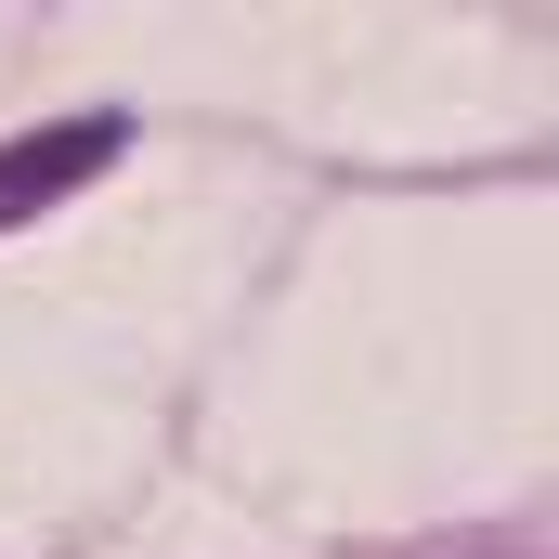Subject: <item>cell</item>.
<instances>
[{
    "label": "cell",
    "instance_id": "1",
    "mask_svg": "<svg viewBox=\"0 0 559 559\" xmlns=\"http://www.w3.org/2000/svg\"><path fill=\"white\" fill-rule=\"evenodd\" d=\"M118 156H131V118H52V131H13V143H0V235L39 222V209H66V195L105 182Z\"/></svg>",
    "mask_w": 559,
    "mask_h": 559
}]
</instances>
